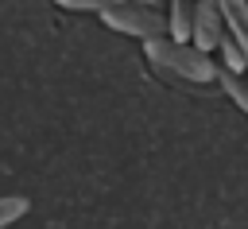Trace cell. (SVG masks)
I'll return each instance as SVG.
<instances>
[{
  "label": "cell",
  "mask_w": 248,
  "mask_h": 229,
  "mask_svg": "<svg viewBox=\"0 0 248 229\" xmlns=\"http://www.w3.org/2000/svg\"><path fill=\"white\" fill-rule=\"evenodd\" d=\"M143 54H147L151 70L170 74V78H178V82H186V85H194V89H202V85L213 82V54H202V50L190 47V43L151 39V43H143Z\"/></svg>",
  "instance_id": "1"
},
{
  "label": "cell",
  "mask_w": 248,
  "mask_h": 229,
  "mask_svg": "<svg viewBox=\"0 0 248 229\" xmlns=\"http://www.w3.org/2000/svg\"><path fill=\"white\" fill-rule=\"evenodd\" d=\"M101 23L108 31H120V35H132L140 43H151V39H167V16L159 8H147V4H116L108 12H101Z\"/></svg>",
  "instance_id": "2"
},
{
  "label": "cell",
  "mask_w": 248,
  "mask_h": 229,
  "mask_svg": "<svg viewBox=\"0 0 248 229\" xmlns=\"http://www.w3.org/2000/svg\"><path fill=\"white\" fill-rule=\"evenodd\" d=\"M221 39H225V23H221V12H217V0H194V12H190V47H198L202 54H213Z\"/></svg>",
  "instance_id": "3"
},
{
  "label": "cell",
  "mask_w": 248,
  "mask_h": 229,
  "mask_svg": "<svg viewBox=\"0 0 248 229\" xmlns=\"http://www.w3.org/2000/svg\"><path fill=\"white\" fill-rule=\"evenodd\" d=\"M217 12H221V23H225V35L248 58V0H217Z\"/></svg>",
  "instance_id": "4"
},
{
  "label": "cell",
  "mask_w": 248,
  "mask_h": 229,
  "mask_svg": "<svg viewBox=\"0 0 248 229\" xmlns=\"http://www.w3.org/2000/svg\"><path fill=\"white\" fill-rule=\"evenodd\" d=\"M190 12L194 4L190 0H167V39L170 43H190Z\"/></svg>",
  "instance_id": "5"
},
{
  "label": "cell",
  "mask_w": 248,
  "mask_h": 229,
  "mask_svg": "<svg viewBox=\"0 0 248 229\" xmlns=\"http://www.w3.org/2000/svg\"><path fill=\"white\" fill-rule=\"evenodd\" d=\"M213 82L229 93V101L240 109V113H248V82H244V74H232V70H221L217 62H213Z\"/></svg>",
  "instance_id": "6"
},
{
  "label": "cell",
  "mask_w": 248,
  "mask_h": 229,
  "mask_svg": "<svg viewBox=\"0 0 248 229\" xmlns=\"http://www.w3.org/2000/svg\"><path fill=\"white\" fill-rule=\"evenodd\" d=\"M213 54H217V66H221V70H232V74H244V70H248V58H244V50H240V47H236L229 35L217 43V50H213Z\"/></svg>",
  "instance_id": "7"
},
{
  "label": "cell",
  "mask_w": 248,
  "mask_h": 229,
  "mask_svg": "<svg viewBox=\"0 0 248 229\" xmlns=\"http://www.w3.org/2000/svg\"><path fill=\"white\" fill-rule=\"evenodd\" d=\"M27 210H31L27 198H19V194H4V198H0V229H8V225H16L19 217H27Z\"/></svg>",
  "instance_id": "8"
},
{
  "label": "cell",
  "mask_w": 248,
  "mask_h": 229,
  "mask_svg": "<svg viewBox=\"0 0 248 229\" xmlns=\"http://www.w3.org/2000/svg\"><path fill=\"white\" fill-rule=\"evenodd\" d=\"M58 8H66V12H108V8H116V4H124V0H54Z\"/></svg>",
  "instance_id": "9"
},
{
  "label": "cell",
  "mask_w": 248,
  "mask_h": 229,
  "mask_svg": "<svg viewBox=\"0 0 248 229\" xmlns=\"http://www.w3.org/2000/svg\"><path fill=\"white\" fill-rule=\"evenodd\" d=\"M128 4H147V8H159V0H128Z\"/></svg>",
  "instance_id": "10"
},
{
  "label": "cell",
  "mask_w": 248,
  "mask_h": 229,
  "mask_svg": "<svg viewBox=\"0 0 248 229\" xmlns=\"http://www.w3.org/2000/svg\"><path fill=\"white\" fill-rule=\"evenodd\" d=\"M190 4H194V0H190Z\"/></svg>",
  "instance_id": "11"
}]
</instances>
